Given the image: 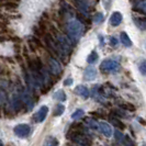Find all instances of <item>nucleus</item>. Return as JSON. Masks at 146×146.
I'll return each mask as SVG.
<instances>
[{
  "label": "nucleus",
  "instance_id": "nucleus-1",
  "mask_svg": "<svg viewBox=\"0 0 146 146\" xmlns=\"http://www.w3.org/2000/svg\"><path fill=\"white\" fill-rule=\"evenodd\" d=\"M67 32L70 38L74 41H78L84 33V25L78 20H70L67 24Z\"/></svg>",
  "mask_w": 146,
  "mask_h": 146
},
{
  "label": "nucleus",
  "instance_id": "nucleus-2",
  "mask_svg": "<svg viewBox=\"0 0 146 146\" xmlns=\"http://www.w3.org/2000/svg\"><path fill=\"white\" fill-rule=\"evenodd\" d=\"M100 69L104 73H117L120 70V64L113 59H104L100 65Z\"/></svg>",
  "mask_w": 146,
  "mask_h": 146
},
{
  "label": "nucleus",
  "instance_id": "nucleus-3",
  "mask_svg": "<svg viewBox=\"0 0 146 146\" xmlns=\"http://www.w3.org/2000/svg\"><path fill=\"white\" fill-rule=\"evenodd\" d=\"M13 132H15V134L17 136L22 139V137L29 136L30 133H31V127L28 124H18L17 126H15Z\"/></svg>",
  "mask_w": 146,
  "mask_h": 146
},
{
  "label": "nucleus",
  "instance_id": "nucleus-4",
  "mask_svg": "<svg viewBox=\"0 0 146 146\" xmlns=\"http://www.w3.org/2000/svg\"><path fill=\"white\" fill-rule=\"evenodd\" d=\"M69 139H72L73 142H75L77 145L79 146H90V141L82 134H76V135H73V136H70Z\"/></svg>",
  "mask_w": 146,
  "mask_h": 146
},
{
  "label": "nucleus",
  "instance_id": "nucleus-5",
  "mask_svg": "<svg viewBox=\"0 0 146 146\" xmlns=\"http://www.w3.org/2000/svg\"><path fill=\"white\" fill-rule=\"evenodd\" d=\"M47 113H48V108H47L46 106H43V107H41L40 110L34 114L33 120H34L36 123H41V122H43L44 120L46 119Z\"/></svg>",
  "mask_w": 146,
  "mask_h": 146
},
{
  "label": "nucleus",
  "instance_id": "nucleus-6",
  "mask_svg": "<svg viewBox=\"0 0 146 146\" xmlns=\"http://www.w3.org/2000/svg\"><path fill=\"white\" fill-rule=\"evenodd\" d=\"M57 41H58L60 50L64 52V53L67 54L68 52L70 51V43H69V41L67 40V37L63 36V35H58V36H57Z\"/></svg>",
  "mask_w": 146,
  "mask_h": 146
},
{
  "label": "nucleus",
  "instance_id": "nucleus-7",
  "mask_svg": "<svg viewBox=\"0 0 146 146\" xmlns=\"http://www.w3.org/2000/svg\"><path fill=\"white\" fill-rule=\"evenodd\" d=\"M48 64H50V69L54 75H58V74L62 73V66L55 58L50 59Z\"/></svg>",
  "mask_w": 146,
  "mask_h": 146
},
{
  "label": "nucleus",
  "instance_id": "nucleus-8",
  "mask_svg": "<svg viewBox=\"0 0 146 146\" xmlns=\"http://www.w3.org/2000/svg\"><path fill=\"white\" fill-rule=\"evenodd\" d=\"M122 20H123V15L120 12H113L110 17V24L112 27H117L121 24Z\"/></svg>",
  "mask_w": 146,
  "mask_h": 146
},
{
  "label": "nucleus",
  "instance_id": "nucleus-9",
  "mask_svg": "<svg viewBox=\"0 0 146 146\" xmlns=\"http://www.w3.org/2000/svg\"><path fill=\"white\" fill-rule=\"evenodd\" d=\"M96 77H97V70H96L94 67H87L85 73H84V78L86 80H94Z\"/></svg>",
  "mask_w": 146,
  "mask_h": 146
},
{
  "label": "nucleus",
  "instance_id": "nucleus-10",
  "mask_svg": "<svg viewBox=\"0 0 146 146\" xmlns=\"http://www.w3.org/2000/svg\"><path fill=\"white\" fill-rule=\"evenodd\" d=\"M100 131L107 137L112 136V127L107 122H100Z\"/></svg>",
  "mask_w": 146,
  "mask_h": 146
},
{
  "label": "nucleus",
  "instance_id": "nucleus-11",
  "mask_svg": "<svg viewBox=\"0 0 146 146\" xmlns=\"http://www.w3.org/2000/svg\"><path fill=\"white\" fill-rule=\"evenodd\" d=\"M75 92L78 96L82 97L84 99H87L88 97H89V90H88V88L86 86H82V85L77 86L76 89H75Z\"/></svg>",
  "mask_w": 146,
  "mask_h": 146
},
{
  "label": "nucleus",
  "instance_id": "nucleus-12",
  "mask_svg": "<svg viewBox=\"0 0 146 146\" xmlns=\"http://www.w3.org/2000/svg\"><path fill=\"white\" fill-rule=\"evenodd\" d=\"M120 40H121L122 44H123L124 46H126V47H131L132 45H133L131 38L129 37V35H127L125 32H122V33H121V35H120Z\"/></svg>",
  "mask_w": 146,
  "mask_h": 146
},
{
  "label": "nucleus",
  "instance_id": "nucleus-13",
  "mask_svg": "<svg viewBox=\"0 0 146 146\" xmlns=\"http://www.w3.org/2000/svg\"><path fill=\"white\" fill-rule=\"evenodd\" d=\"M86 124L92 129V130H96V131H99L100 130V123H98L96 120H92V119H87L86 120Z\"/></svg>",
  "mask_w": 146,
  "mask_h": 146
},
{
  "label": "nucleus",
  "instance_id": "nucleus-14",
  "mask_svg": "<svg viewBox=\"0 0 146 146\" xmlns=\"http://www.w3.org/2000/svg\"><path fill=\"white\" fill-rule=\"evenodd\" d=\"M44 146H58V141L54 136H48L44 142Z\"/></svg>",
  "mask_w": 146,
  "mask_h": 146
},
{
  "label": "nucleus",
  "instance_id": "nucleus-15",
  "mask_svg": "<svg viewBox=\"0 0 146 146\" xmlns=\"http://www.w3.org/2000/svg\"><path fill=\"white\" fill-rule=\"evenodd\" d=\"M53 97L58 101H66V94L64 92V90H57Z\"/></svg>",
  "mask_w": 146,
  "mask_h": 146
},
{
  "label": "nucleus",
  "instance_id": "nucleus-16",
  "mask_svg": "<svg viewBox=\"0 0 146 146\" xmlns=\"http://www.w3.org/2000/svg\"><path fill=\"white\" fill-rule=\"evenodd\" d=\"M98 58H99V55H98V53L94 51V52H91V53L88 55L87 62L89 63V64H95L96 62L98 60Z\"/></svg>",
  "mask_w": 146,
  "mask_h": 146
},
{
  "label": "nucleus",
  "instance_id": "nucleus-17",
  "mask_svg": "<svg viewBox=\"0 0 146 146\" xmlns=\"http://www.w3.org/2000/svg\"><path fill=\"white\" fill-rule=\"evenodd\" d=\"M135 8L142 12H146V0H136Z\"/></svg>",
  "mask_w": 146,
  "mask_h": 146
},
{
  "label": "nucleus",
  "instance_id": "nucleus-18",
  "mask_svg": "<svg viewBox=\"0 0 146 146\" xmlns=\"http://www.w3.org/2000/svg\"><path fill=\"white\" fill-rule=\"evenodd\" d=\"M110 121H111V123L113 124L114 127L121 129V130H123V129H124V124H123L119 119H117V117H111V119H110Z\"/></svg>",
  "mask_w": 146,
  "mask_h": 146
},
{
  "label": "nucleus",
  "instance_id": "nucleus-19",
  "mask_svg": "<svg viewBox=\"0 0 146 146\" xmlns=\"http://www.w3.org/2000/svg\"><path fill=\"white\" fill-rule=\"evenodd\" d=\"M64 111H65V107L63 106V104H57L56 107H55V111H54V115L55 117H59V115H62L63 113H64Z\"/></svg>",
  "mask_w": 146,
  "mask_h": 146
},
{
  "label": "nucleus",
  "instance_id": "nucleus-20",
  "mask_svg": "<svg viewBox=\"0 0 146 146\" xmlns=\"http://www.w3.org/2000/svg\"><path fill=\"white\" fill-rule=\"evenodd\" d=\"M84 115H85V111H84L82 109H77L73 114H72V119H74V120H78V119L82 117Z\"/></svg>",
  "mask_w": 146,
  "mask_h": 146
},
{
  "label": "nucleus",
  "instance_id": "nucleus-21",
  "mask_svg": "<svg viewBox=\"0 0 146 146\" xmlns=\"http://www.w3.org/2000/svg\"><path fill=\"white\" fill-rule=\"evenodd\" d=\"M134 22L139 29L146 30V19H135Z\"/></svg>",
  "mask_w": 146,
  "mask_h": 146
},
{
  "label": "nucleus",
  "instance_id": "nucleus-22",
  "mask_svg": "<svg viewBox=\"0 0 146 146\" xmlns=\"http://www.w3.org/2000/svg\"><path fill=\"white\" fill-rule=\"evenodd\" d=\"M103 19H104V17H103L102 13L98 12V13H96L95 17H94V22H95L96 24H100V23L103 21Z\"/></svg>",
  "mask_w": 146,
  "mask_h": 146
},
{
  "label": "nucleus",
  "instance_id": "nucleus-23",
  "mask_svg": "<svg viewBox=\"0 0 146 146\" xmlns=\"http://www.w3.org/2000/svg\"><path fill=\"white\" fill-rule=\"evenodd\" d=\"M139 72L142 75L146 76V60H143L141 64H139Z\"/></svg>",
  "mask_w": 146,
  "mask_h": 146
},
{
  "label": "nucleus",
  "instance_id": "nucleus-24",
  "mask_svg": "<svg viewBox=\"0 0 146 146\" xmlns=\"http://www.w3.org/2000/svg\"><path fill=\"white\" fill-rule=\"evenodd\" d=\"M115 139H117V142L120 143V144H122V143H124V139H123V135L120 133L119 131H115Z\"/></svg>",
  "mask_w": 146,
  "mask_h": 146
},
{
  "label": "nucleus",
  "instance_id": "nucleus-25",
  "mask_svg": "<svg viewBox=\"0 0 146 146\" xmlns=\"http://www.w3.org/2000/svg\"><path fill=\"white\" fill-rule=\"evenodd\" d=\"M121 108H123L125 110H130V111H134L135 108L132 104H121Z\"/></svg>",
  "mask_w": 146,
  "mask_h": 146
},
{
  "label": "nucleus",
  "instance_id": "nucleus-26",
  "mask_svg": "<svg viewBox=\"0 0 146 146\" xmlns=\"http://www.w3.org/2000/svg\"><path fill=\"white\" fill-rule=\"evenodd\" d=\"M64 85H65V86H72V85H73V78H67V79L64 81Z\"/></svg>",
  "mask_w": 146,
  "mask_h": 146
},
{
  "label": "nucleus",
  "instance_id": "nucleus-27",
  "mask_svg": "<svg viewBox=\"0 0 146 146\" xmlns=\"http://www.w3.org/2000/svg\"><path fill=\"white\" fill-rule=\"evenodd\" d=\"M110 44H111V45H113V46H115V45H117V38H115V37H110Z\"/></svg>",
  "mask_w": 146,
  "mask_h": 146
},
{
  "label": "nucleus",
  "instance_id": "nucleus-28",
  "mask_svg": "<svg viewBox=\"0 0 146 146\" xmlns=\"http://www.w3.org/2000/svg\"><path fill=\"white\" fill-rule=\"evenodd\" d=\"M124 144H125L124 146H134V145H133V143H132V142L129 139H126V143H124Z\"/></svg>",
  "mask_w": 146,
  "mask_h": 146
},
{
  "label": "nucleus",
  "instance_id": "nucleus-29",
  "mask_svg": "<svg viewBox=\"0 0 146 146\" xmlns=\"http://www.w3.org/2000/svg\"><path fill=\"white\" fill-rule=\"evenodd\" d=\"M142 146H146V143H145V142H143V144H142Z\"/></svg>",
  "mask_w": 146,
  "mask_h": 146
},
{
  "label": "nucleus",
  "instance_id": "nucleus-30",
  "mask_svg": "<svg viewBox=\"0 0 146 146\" xmlns=\"http://www.w3.org/2000/svg\"><path fill=\"white\" fill-rule=\"evenodd\" d=\"M1 146H3V144H1Z\"/></svg>",
  "mask_w": 146,
  "mask_h": 146
}]
</instances>
